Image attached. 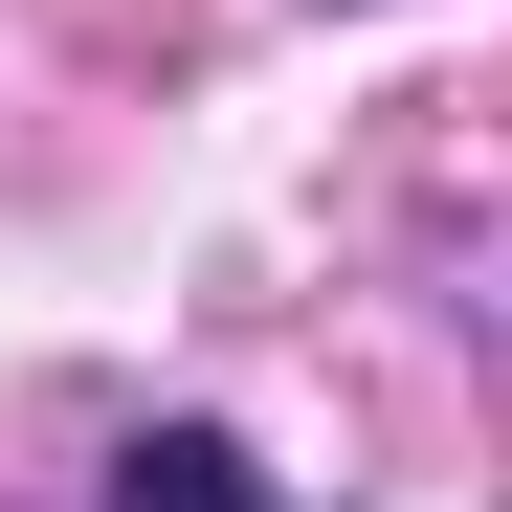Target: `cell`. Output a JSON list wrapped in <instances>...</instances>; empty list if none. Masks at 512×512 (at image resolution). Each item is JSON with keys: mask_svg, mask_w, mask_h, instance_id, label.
Wrapping results in <instances>:
<instances>
[{"mask_svg": "<svg viewBox=\"0 0 512 512\" xmlns=\"http://www.w3.org/2000/svg\"><path fill=\"white\" fill-rule=\"evenodd\" d=\"M112 512H290V490L245 468L223 423H134V446H112Z\"/></svg>", "mask_w": 512, "mask_h": 512, "instance_id": "6da1fadb", "label": "cell"}]
</instances>
